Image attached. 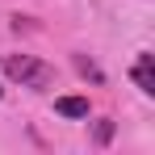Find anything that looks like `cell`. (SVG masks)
I'll list each match as a JSON object with an SVG mask.
<instances>
[{"instance_id": "cell-5", "label": "cell", "mask_w": 155, "mask_h": 155, "mask_svg": "<svg viewBox=\"0 0 155 155\" xmlns=\"http://www.w3.org/2000/svg\"><path fill=\"white\" fill-rule=\"evenodd\" d=\"M92 138H97V147H105V143L113 138V122H109V117H101V122H97V130H92Z\"/></svg>"}, {"instance_id": "cell-4", "label": "cell", "mask_w": 155, "mask_h": 155, "mask_svg": "<svg viewBox=\"0 0 155 155\" xmlns=\"http://www.w3.org/2000/svg\"><path fill=\"white\" fill-rule=\"evenodd\" d=\"M76 71H80V76H88V80H97V84H101V67H97V63H88V59H84V54H76Z\"/></svg>"}, {"instance_id": "cell-2", "label": "cell", "mask_w": 155, "mask_h": 155, "mask_svg": "<svg viewBox=\"0 0 155 155\" xmlns=\"http://www.w3.org/2000/svg\"><path fill=\"white\" fill-rule=\"evenodd\" d=\"M130 80L151 97V92H155V54H147V51L138 54V59H134V67H130Z\"/></svg>"}, {"instance_id": "cell-1", "label": "cell", "mask_w": 155, "mask_h": 155, "mask_svg": "<svg viewBox=\"0 0 155 155\" xmlns=\"http://www.w3.org/2000/svg\"><path fill=\"white\" fill-rule=\"evenodd\" d=\"M4 76L13 84H21V88H46L54 80V71H51V63H42L34 54H8L4 59Z\"/></svg>"}, {"instance_id": "cell-6", "label": "cell", "mask_w": 155, "mask_h": 155, "mask_svg": "<svg viewBox=\"0 0 155 155\" xmlns=\"http://www.w3.org/2000/svg\"><path fill=\"white\" fill-rule=\"evenodd\" d=\"M0 97H4V88H0Z\"/></svg>"}, {"instance_id": "cell-3", "label": "cell", "mask_w": 155, "mask_h": 155, "mask_svg": "<svg viewBox=\"0 0 155 155\" xmlns=\"http://www.w3.org/2000/svg\"><path fill=\"white\" fill-rule=\"evenodd\" d=\"M54 113H63V117H88V101L84 97H59Z\"/></svg>"}]
</instances>
